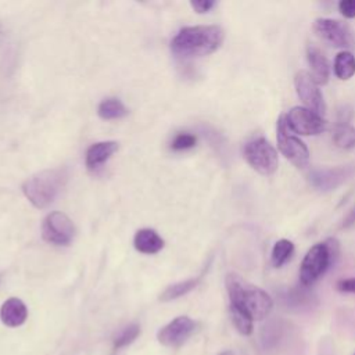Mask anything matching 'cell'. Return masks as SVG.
<instances>
[{
  "instance_id": "7c38bea8",
  "label": "cell",
  "mask_w": 355,
  "mask_h": 355,
  "mask_svg": "<svg viewBox=\"0 0 355 355\" xmlns=\"http://www.w3.org/2000/svg\"><path fill=\"white\" fill-rule=\"evenodd\" d=\"M306 60L311 68L309 75L320 86L326 85L330 78V64L326 55L313 44L306 46Z\"/></svg>"
},
{
  "instance_id": "ac0fdd59",
  "label": "cell",
  "mask_w": 355,
  "mask_h": 355,
  "mask_svg": "<svg viewBox=\"0 0 355 355\" xmlns=\"http://www.w3.org/2000/svg\"><path fill=\"white\" fill-rule=\"evenodd\" d=\"M334 75L341 80H348L355 75V55L349 50H341L333 64Z\"/></svg>"
},
{
  "instance_id": "9c48e42d",
  "label": "cell",
  "mask_w": 355,
  "mask_h": 355,
  "mask_svg": "<svg viewBox=\"0 0 355 355\" xmlns=\"http://www.w3.org/2000/svg\"><path fill=\"white\" fill-rule=\"evenodd\" d=\"M42 236L50 244L68 245L73 240L75 226L65 214L55 211L44 218Z\"/></svg>"
},
{
  "instance_id": "9a60e30c",
  "label": "cell",
  "mask_w": 355,
  "mask_h": 355,
  "mask_svg": "<svg viewBox=\"0 0 355 355\" xmlns=\"http://www.w3.org/2000/svg\"><path fill=\"white\" fill-rule=\"evenodd\" d=\"M118 150V143L116 141H98L92 144L87 151H86V166L89 169H97L103 164H105L111 155Z\"/></svg>"
},
{
  "instance_id": "603a6c76",
  "label": "cell",
  "mask_w": 355,
  "mask_h": 355,
  "mask_svg": "<svg viewBox=\"0 0 355 355\" xmlns=\"http://www.w3.org/2000/svg\"><path fill=\"white\" fill-rule=\"evenodd\" d=\"M140 334V326L139 324H129L126 326L121 333L119 336L115 338L114 341V348L115 349H119V348H123L126 345H129L130 343H133L137 336Z\"/></svg>"
},
{
  "instance_id": "ba28073f",
  "label": "cell",
  "mask_w": 355,
  "mask_h": 355,
  "mask_svg": "<svg viewBox=\"0 0 355 355\" xmlns=\"http://www.w3.org/2000/svg\"><path fill=\"white\" fill-rule=\"evenodd\" d=\"M286 121L295 135L315 136L326 129L324 118L302 105L291 107L286 114Z\"/></svg>"
},
{
  "instance_id": "ffe728a7",
  "label": "cell",
  "mask_w": 355,
  "mask_h": 355,
  "mask_svg": "<svg viewBox=\"0 0 355 355\" xmlns=\"http://www.w3.org/2000/svg\"><path fill=\"white\" fill-rule=\"evenodd\" d=\"M294 252V244L293 241L287 240V239H280L277 240L273 247H272V252H270V261L272 265L276 268L283 266L293 255Z\"/></svg>"
},
{
  "instance_id": "f1b7e54d",
  "label": "cell",
  "mask_w": 355,
  "mask_h": 355,
  "mask_svg": "<svg viewBox=\"0 0 355 355\" xmlns=\"http://www.w3.org/2000/svg\"><path fill=\"white\" fill-rule=\"evenodd\" d=\"M352 220H355V209H354V212H352Z\"/></svg>"
},
{
  "instance_id": "6da1fadb",
  "label": "cell",
  "mask_w": 355,
  "mask_h": 355,
  "mask_svg": "<svg viewBox=\"0 0 355 355\" xmlns=\"http://www.w3.org/2000/svg\"><path fill=\"white\" fill-rule=\"evenodd\" d=\"M225 39V32L218 25H197L180 29L171 42L173 54L182 58L204 57L216 51Z\"/></svg>"
},
{
  "instance_id": "d4e9b609",
  "label": "cell",
  "mask_w": 355,
  "mask_h": 355,
  "mask_svg": "<svg viewBox=\"0 0 355 355\" xmlns=\"http://www.w3.org/2000/svg\"><path fill=\"white\" fill-rule=\"evenodd\" d=\"M338 10L345 18H355V0H341Z\"/></svg>"
},
{
  "instance_id": "7402d4cb",
  "label": "cell",
  "mask_w": 355,
  "mask_h": 355,
  "mask_svg": "<svg viewBox=\"0 0 355 355\" xmlns=\"http://www.w3.org/2000/svg\"><path fill=\"white\" fill-rule=\"evenodd\" d=\"M229 311H230V318L236 330L243 336H250L254 329V319L247 312H244L237 306L230 305Z\"/></svg>"
},
{
  "instance_id": "8fae6325",
  "label": "cell",
  "mask_w": 355,
  "mask_h": 355,
  "mask_svg": "<svg viewBox=\"0 0 355 355\" xmlns=\"http://www.w3.org/2000/svg\"><path fill=\"white\" fill-rule=\"evenodd\" d=\"M196 330V322L189 316H178L165 324L157 334L158 341L171 348L180 347Z\"/></svg>"
},
{
  "instance_id": "5bb4252c",
  "label": "cell",
  "mask_w": 355,
  "mask_h": 355,
  "mask_svg": "<svg viewBox=\"0 0 355 355\" xmlns=\"http://www.w3.org/2000/svg\"><path fill=\"white\" fill-rule=\"evenodd\" d=\"M28 308L22 300L11 297L6 300L0 308V319L7 327H18L25 323Z\"/></svg>"
},
{
  "instance_id": "83f0119b",
  "label": "cell",
  "mask_w": 355,
  "mask_h": 355,
  "mask_svg": "<svg viewBox=\"0 0 355 355\" xmlns=\"http://www.w3.org/2000/svg\"><path fill=\"white\" fill-rule=\"evenodd\" d=\"M218 355H234L232 351H223V352H220V354H218Z\"/></svg>"
},
{
  "instance_id": "7a4b0ae2",
  "label": "cell",
  "mask_w": 355,
  "mask_h": 355,
  "mask_svg": "<svg viewBox=\"0 0 355 355\" xmlns=\"http://www.w3.org/2000/svg\"><path fill=\"white\" fill-rule=\"evenodd\" d=\"M226 290L230 305L243 309L254 320L265 319L273 308V300L265 290L251 284L236 273L226 276Z\"/></svg>"
},
{
  "instance_id": "44dd1931",
  "label": "cell",
  "mask_w": 355,
  "mask_h": 355,
  "mask_svg": "<svg viewBox=\"0 0 355 355\" xmlns=\"http://www.w3.org/2000/svg\"><path fill=\"white\" fill-rule=\"evenodd\" d=\"M198 282H200V277H194V279H187V280L175 283L164 290V293L159 295V300L161 301H172L182 295H186L198 284Z\"/></svg>"
},
{
  "instance_id": "5b68a950",
  "label": "cell",
  "mask_w": 355,
  "mask_h": 355,
  "mask_svg": "<svg viewBox=\"0 0 355 355\" xmlns=\"http://www.w3.org/2000/svg\"><path fill=\"white\" fill-rule=\"evenodd\" d=\"M243 157L254 171L263 176L273 175L277 171V150L263 136L248 140L243 147Z\"/></svg>"
},
{
  "instance_id": "e0dca14e",
  "label": "cell",
  "mask_w": 355,
  "mask_h": 355,
  "mask_svg": "<svg viewBox=\"0 0 355 355\" xmlns=\"http://www.w3.org/2000/svg\"><path fill=\"white\" fill-rule=\"evenodd\" d=\"M333 143L344 150L355 147V126L349 122H337L331 130Z\"/></svg>"
},
{
  "instance_id": "52a82bcc",
  "label": "cell",
  "mask_w": 355,
  "mask_h": 355,
  "mask_svg": "<svg viewBox=\"0 0 355 355\" xmlns=\"http://www.w3.org/2000/svg\"><path fill=\"white\" fill-rule=\"evenodd\" d=\"M312 28L316 36L333 47L345 50L354 46L352 31L345 22L333 18H316Z\"/></svg>"
},
{
  "instance_id": "30bf717a",
  "label": "cell",
  "mask_w": 355,
  "mask_h": 355,
  "mask_svg": "<svg viewBox=\"0 0 355 355\" xmlns=\"http://www.w3.org/2000/svg\"><path fill=\"white\" fill-rule=\"evenodd\" d=\"M294 87L304 107L309 108L311 111L322 116L326 114V103H324L323 94L319 89V85L312 79L308 71L301 69L295 73Z\"/></svg>"
},
{
  "instance_id": "d6986e66",
  "label": "cell",
  "mask_w": 355,
  "mask_h": 355,
  "mask_svg": "<svg viewBox=\"0 0 355 355\" xmlns=\"http://www.w3.org/2000/svg\"><path fill=\"white\" fill-rule=\"evenodd\" d=\"M97 112H98L100 118L110 121V119L123 118L128 114V110H126V107L123 105V103L119 98L110 97V98L103 100L98 104Z\"/></svg>"
},
{
  "instance_id": "3957f363",
  "label": "cell",
  "mask_w": 355,
  "mask_h": 355,
  "mask_svg": "<svg viewBox=\"0 0 355 355\" xmlns=\"http://www.w3.org/2000/svg\"><path fill=\"white\" fill-rule=\"evenodd\" d=\"M65 180L67 172L64 169H46L26 179L22 191L33 207L42 209L54 201Z\"/></svg>"
},
{
  "instance_id": "cb8c5ba5",
  "label": "cell",
  "mask_w": 355,
  "mask_h": 355,
  "mask_svg": "<svg viewBox=\"0 0 355 355\" xmlns=\"http://www.w3.org/2000/svg\"><path fill=\"white\" fill-rule=\"evenodd\" d=\"M197 143V137L193 133L182 132L175 136V139L171 143V148L175 151H183L194 147Z\"/></svg>"
},
{
  "instance_id": "2e32d148",
  "label": "cell",
  "mask_w": 355,
  "mask_h": 355,
  "mask_svg": "<svg viewBox=\"0 0 355 355\" xmlns=\"http://www.w3.org/2000/svg\"><path fill=\"white\" fill-rule=\"evenodd\" d=\"M135 247L143 254H155L164 247V240L153 229H140L135 234Z\"/></svg>"
},
{
  "instance_id": "4316f807",
  "label": "cell",
  "mask_w": 355,
  "mask_h": 355,
  "mask_svg": "<svg viewBox=\"0 0 355 355\" xmlns=\"http://www.w3.org/2000/svg\"><path fill=\"white\" fill-rule=\"evenodd\" d=\"M190 4L197 12H208L216 3L212 0H197V1H191Z\"/></svg>"
},
{
  "instance_id": "4fadbf2b",
  "label": "cell",
  "mask_w": 355,
  "mask_h": 355,
  "mask_svg": "<svg viewBox=\"0 0 355 355\" xmlns=\"http://www.w3.org/2000/svg\"><path fill=\"white\" fill-rule=\"evenodd\" d=\"M349 175L347 166H337L329 169H316L311 173V182L315 187L320 190H334L340 183H343Z\"/></svg>"
},
{
  "instance_id": "8992f818",
  "label": "cell",
  "mask_w": 355,
  "mask_h": 355,
  "mask_svg": "<svg viewBox=\"0 0 355 355\" xmlns=\"http://www.w3.org/2000/svg\"><path fill=\"white\" fill-rule=\"evenodd\" d=\"M277 148L294 166L304 169L309 165V150L306 144L290 129L286 115H280L276 123Z\"/></svg>"
},
{
  "instance_id": "277c9868",
  "label": "cell",
  "mask_w": 355,
  "mask_h": 355,
  "mask_svg": "<svg viewBox=\"0 0 355 355\" xmlns=\"http://www.w3.org/2000/svg\"><path fill=\"white\" fill-rule=\"evenodd\" d=\"M338 255V241L327 239L326 241L313 244L305 254L300 268V280L305 287L318 282L334 262Z\"/></svg>"
},
{
  "instance_id": "484cf974",
  "label": "cell",
  "mask_w": 355,
  "mask_h": 355,
  "mask_svg": "<svg viewBox=\"0 0 355 355\" xmlns=\"http://www.w3.org/2000/svg\"><path fill=\"white\" fill-rule=\"evenodd\" d=\"M336 288L341 293H352L355 294V277H349V279H341L337 282Z\"/></svg>"
}]
</instances>
